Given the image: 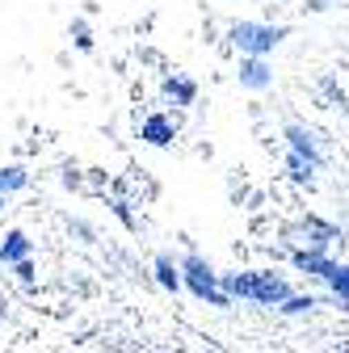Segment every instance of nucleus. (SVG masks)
I'll use <instances>...</instances> for the list:
<instances>
[{
    "label": "nucleus",
    "instance_id": "obj_1",
    "mask_svg": "<svg viewBox=\"0 0 349 353\" xmlns=\"http://www.w3.org/2000/svg\"><path fill=\"white\" fill-rule=\"evenodd\" d=\"M223 294H240V299H257V303H286L290 299L286 282L274 274H228Z\"/></svg>",
    "mask_w": 349,
    "mask_h": 353
},
{
    "label": "nucleus",
    "instance_id": "obj_2",
    "mask_svg": "<svg viewBox=\"0 0 349 353\" xmlns=\"http://www.w3.org/2000/svg\"><path fill=\"white\" fill-rule=\"evenodd\" d=\"M282 38H286V30H278V26H257V21H236L232 26V42H236L240 51H248L252 59H261L266 51H274Z\"/></svg>",
    "mask_w": 349,
    "mask_h": 353
},
{
    "label": "nucleus",
    "instance_id": "obj_3",
    "mask_svg": "<svg viewBox=\"0 0 349 353\" xmlns=\"http://www.w3.org/2000/svg\"><path fill=\"white\" fill-rule=\"evenodd\" d=\"M186 282H190V290H194L198 299H210L215 307H228V294L215 286V274H210V265H206V261H198V256L186 261Z\"/></svg>",
    "mask_w": 349,
    "mask_h": 353
},
{
    "label": "nucleus",
    "instance_id": "obj_4",
    "mask_svg": "<svg viewBox=\"0 0 349 353\" xmlns=\"http://www.w3.org/2000/svg\"><path fill=\"white\" fill-rule=\"evenodd\" d=\"M295 265H299V270H308V274H316V278H332L337 274V265L324 261L320 252H295Z\"/></svg>",
    "mask_w": 349,
    "mask_h": 353
},
{
    "label": "nucleus",
    "instance_id": "obj_5",
    "mask_svg": "<svg viewBox=\"0 0 349 353\" xmlns=\"http://www.w3.org/2000/svg\"><path fill=\"white\" fill-rule=\"evenodd\" d=\"M143 139H148V143H156V148H164V143H172V122H168L164 114H156V118H148V122H143Z\"/></svg>",
    "mask_w": 349,
    "mask_h": 353
},
{
    "label": "nucleus",
    "instance_id": "obj_6",
    "mask_svg": "<svg viewBox=\"0 0 349 353\" xmlns=\"http://www.w3.org/2000/svg\"><path fill=\"white\" fill-rule=\"evenodd\" d=\"M240 84H244V88H266V84H270L266 59H248V63L240 68Z\"/></svg>",
    "mask_w": 349,
    "mask_h": 353
},
{
    "label": "nucleus",
    "instance_id": "obj_7",
    "mask_svg": "<svg viewBox=\"0 0 349 353\" xmlns=\"http://www.w3.org/2000/svg\"><path fill=\"white\" fill-rule=\"evenodd\" d=\"M286 139H290V148H295V156H299V160H303V156H308V164H316V160H320V156H316L312 135H308L303 126H290V130H286Z\"/></svg>",
    "mask_w": 349,
    "mask_h": 353
},
{
    "label": "nucleus",
    "instance_id": "obj_8",
    "mask_svg": "<svg viewBox=\"0 0 349 353\" xmlns=\"http://www.w3.org/2000/svg\"><path fill=\"white\" fill-rule=\"evenodd\" d=\"M26 252H30V240L21 236V232H9L5 236V244H0V261H26Z\"/></svg>",
    "mask_w": 349,
    "mask_h": 353
},
{
    "label": "nucleus",
    "instance_id": "obj_9",
    "mask_svg": "<svg viewBox=\"0 0 349 353\" xmlns=\"http://www.w3.org/2000/svg\"><path fill=\"white\" fill-rule=\"evenodd\" d=\"M156 278H160L164 290H177V286H181V278H177V270H172V261H168V256L156 261Z\"/></svg>",
    "mask_w": 349,
    "mask_h": 353
},
{
    "label": "nucleus",
    "instance_id": "obj_10",
    "mask_svg": "<svg viewBox=\"0 0 349 353\" xmlns=\"http://www.w3.org/2000/svg\"><path fill=\"white\" fill-rule=\"evenodd\" d=\"M168 93L177 97L181 105H190V101H194V84H190V80H168Z\"/></svg>",
    "mask_w": 349,
    "mask_h": 353
},
{
    "label": "nucleus",
    "instance_id": "obj_11",
    "mask_svg": "<svg viewBox=\"0 0 349 353\" xmlns=\"http://www.w3.org/2000/svg\"><path fill=\"white\" fill-rule=\"evenodd\" d=\"M328 282H332L337 299H345V303H349V265H345V270H341V265H337V274H332Z\"/></svg>",
    "mask_w": 349,
    "mask_h": 353
},
{
    "label": "nucleus",
    "instance_id": "obj_12",
    "mask_svg": "<svg viewBox=\"0 0 349 353\" xmlns=\"http://www.w3.org/2000/svg\"><path fill=\"white\" fill-rule=\"evenodd\" d=\"M26 185V172L21 168H0V190H17Z\"/></svg>",
    "mask_w": 349,
    "mask_h": 353
},
{
    "label": "nucleus",
    "instance_id": "obj_13",
    "mask_svg": "<svg viewBox=\"0 0 349 353\" xmlns=\"http://www.w3.org/2000/svg\"><path fill=\"white\" fill-rule=\"evenodd\" d=\"M312 307H316V299L308 294V299H286V307H282V312H290V316H295V312H312Z\"/></svg>",
    "mask_w": 349,
    "mask_h": 353
},
{
    "label": "nucleus",
    "instance_id": "obj_14",
    "mask_svg": "<svg viewBox=\"0 0 349 353\" xmlns=\"http://www.w3.org/2000/svg\"><path fill=\"white\" fill-rule=\"evenodd\" d=\"M290 176H295V181H308V176H312V172H308V164H303L299 156H290Z\"/></svg>",
    "mask_w": 349,
    "mask_h": 353
},
{
    "label": "nucleus",
    "instance_id": "obj_15",
    "mask_svg": "<svg viewBox=\"0 0 349 353\" xmlns=\"http://www.w3.org/2000/svg\"><path fill=\"white\" fill-rule=\"evenodd\" d=\"M76 47H80V51H89V47H93V38H89V30H84L80 21H76Z\"/></svg>",
    "mask_w": 349,
    "mask_h": 353
},
{
    "label": "nucleus",
    "instance_id": "obj_16",
    "mask_svg": "<svg viewBox=\"0 0 349 353\" xmlns=\"http://www.w3.org/2000/svg\"><path fill=\"white\" fill-rule=\"evenodd\" d=\"M17 274H21V282H34V265H30V261H21V265H17Z\"/></svg>",
    "mask_w": 349,
    "mask_h": 353
},
{
    "label": "nucleus",
    "instance_id": "obj_17",
    "mask_svg": "<svg viewBox=\"0 0 349 353\" xmlns=\"http://www.w3.org/2000/svg\"><path fill=\"white\" fill-rule=\"evenodd\" d=\"M0 206H5V198H0Z\"/></svg>",
    "mask_w": 349,
    "mask_h": 353
}]
</instances>
